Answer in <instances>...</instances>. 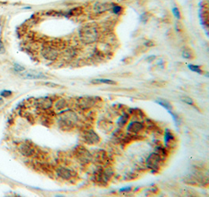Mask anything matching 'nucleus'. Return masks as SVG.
<instances>
[{
    "instance_id": "nucleus-20",
    "label": "nucleus",
    "mask_w": 209,
    "mask_h": 197,
    "mask_svg": "<svg viewBox=\"0 0 209 197\" xmlns=\"http://www.w3.org/2000/svg\"><path fill=\"white\" fill-rule=\"evenodd\" d=\"M173 140H174V137L172 134H171L168 130H166L165 138V142L166 145H169L170 142H172Z\"/></svg>"
},
{
    "instance_id": "nucleus-1",
    "label": "nucleus",
    "mask_w": 209,
    "mask_h": 197,
    "mask_svg": "<svg viewBox=\"0 0 209 197\" xmlns=\"http://www.w3.org/2000/svg\"><path fill=\"white\" fill-rule=\"evenodd\" d=\"M79 37L84 43H93L99 39V31L96 27L93 25H85L81 29Z\"/></svg>"
},
{
    "instance_id": "nucleus-2",
    "label": "nucleus",
    "mask_w": 209,
    "mask_h": 197,
    "mask_svg": "<svg viewBox=\"0 0 209 197\" xmlns=\"http://www.w3.org/2000/svg\"><path fill=\"white\" fill-rule=\"evenodd\" d=\"M78 120V117L74 112L71 111H66L63 112L60 116V126L66 127V128H71L74 127Z\"/></svg>"
},
{
    "instance_id": "nucleus-13",
    "label": "nucleus",
    "mask_w": 209,
    "mask_h": 197,
    "mask_svg": "<svg viewBox=\"0 0 209 197\" xmlns=\"http://www.w3.org/2000/svg\"><path fill=\"white\" fill-rule=\"evenodd\" d=\"M77 152V158H79V160L82 162H87L90 159V154L85 150V149H79L76 151Z\"/></svg>"
},
{
    "instance_id": "nucleus-4",
    "label": "nucleus",
    "mask_w": 209,
    "mask_h": 197,
    "mask_svg": "<svg viewBox=\"0 0 209 197\" xmlns=\"http://www.w3.org/2000/svg\"><path fill=\"white\" fill-rule=\"evenodd\" d=\"M112 171L109 169L107 170H103L100 169L96 171V173L94 174V178L96 180V182L100 184H105L109 182L110 178L112 177Z\"/></svg>"
},
{
    "instance_id": "nucleus-25",
    "label": "nucleus",
    "mask_w": 209,
    "mask_h": 197,
    "mask_svg": "<svg viewBox=\"0 0 209 197\" xmlns=\"http://www.w3.org/2000/svg\"><path fill=\"white\" fill-rule=\"evenodd\" d=\"M172 12H173V14L176 16V18H178V19L180 18V13H179V9H178L177 7H175L174 9L172 10Z\"/></svg>"
},
{
    "instance_id": "nucleus-12",
    "label": "nucleus",
    "mask_w": 209,
    "mask_h": 197,
    "mask_svg": "<svg viewBox=\"0 0 209 197\" xmlns=\"http://www.w3.org/2000/svg\"><path fill=\"white\" fill-rule=\"evenodd\" d=\"M57 174L60 177L64 180H69L70 178L73 177L72 171H70L69 169L65 168V167H60V168L57 169Z\"/></svg>"
},
{
    "instance_id": "nucleus-5",
    "label": "nucleus",
    "mask_w": 209,
    "mask_h": 197,
    "mask_svg": "<svg viewBox=\"0 0 209 197\" xmlns=\"http://www.w3.org/2000/svg\"><path fill=\"white\" fill-rule=\"evenodd\" d=\"M41 53L45 59L49 61H54L58 57L59 52L55 46H46L42 49Z\"/></svg>"
},
{
    "instance_id": "nucleus-19",
    "label": "nucleus",
    "mask_w": 209,
    "mask_h": 197,
    "mask_svg": "<svg viewBox=\"0 0 209 197\" xmlns=\"http://www.w3.org/2000/svg\"><path fill=\"white\" fill-rule=\"evenodd\" d=\"M128 120H129V116L126 114L122 115V116L120 117L119 120H118V124L119 125L120 127H124L125 125L127 123Z\"/></svg>"
},
{
    "instance_id": "nucleus-23",
    "label": "nucleus",
    "mask_w": 209,
    "mask_h": 197,
    "mask_svg": "<svg viewBox=\"0 0 209 197\" xmlns=\"http://www.w3.org/2000/svg\"><path fill=\"white\" fill-rule=\"evenodd\" d=\"M14 70H15L16 72H17V73H22V72H24V71L25 70V68H24L23 66L18 64H14Z\"/></svg>"
},
{
    "instance_id": "nucleus-29",
    "label": "nucleus",
    "mask_w": 209,
    "mask_h": 197,
    "mask_svg": "<svg viewBox=\"0 0 209 197\" xmlns=\"http://www.w3.org/2000/svg\"><path fill=\"white\" fill-rule=\"evenodd\" d=\"M2 103H3V100L2 98H0V105H2Z\"/></svg>"
},
{
    "instance_id": "nucleus-8",
    "label": "nucleus",
    "mask_w": 209,
    "mask_h": 197,
    "mask_svg": "<svg viewBox=\"0 0 209 197\" xmlns=\"http://www.w3.org/2000/svg\"><path fill=\"white\" fill-rule=\"evenodd\" d=\"M95 102H96L95 99L93 97H83L79 98L78 101L79 107L83 109H87V108L92 107L95 105Z\"/></svg>"
},
{
    "instance_id": "nucleus-6",
    "label": "nucleus",
    "mask_w": 209,
    "mask_h": 197,
    "mask_svg": "<svg viewBox=\"0 0 209 197\" xmlns=\"http://www.w3.org/2000/svg\"><path fill=\"white\" fill-rule=\"evenodd\" d=\"M82 139L84 142L87 143L89 145H96L100 142V137L92 130L83 131Z\"/></svg>"
},
{
    "instance_id": "nucleus-21",
    "label": "nucleus",
    "mask_w": 209,
    "mask_h": 197,
    "mask_svg": "<svg viewBox=\"0 0 209 197\" xmlns=\"http://www.w3.org/2000/svg\"><path fill=\"white\" fill-rule=\"evenodd\" d=\"M181 100H182L183 102L186 103L187 105H194V101H193V99L190 98V97H181Z\"/></svg>"
},
{
    "instance_id": "nucleus-15",
    "label": "nucleus",
    "mask_w": 209,
    "mask_h": 197,
    "mask_svg": "<svg viewBox=\"0 0 209 197\" xmlns=\"http://www.w3.org/2000/svg\"><path fill=\"white\" fill-rule=\"evenodd\" d=\"M182 55L186 59H193L194 57V52H193L191 49L189 48L184 49L183 51V53H182Z\"/></svg>"
},
{
    "instance_id": "nucleus-11",
    "label": "nucleus",
    "mask_w": 209,
    "mask_h": 197,
    "mask_svg": "<svg viewBox=\"0 0 209 197\" xmlns=\"http://www.w3.org/2000/svg\"><path fill=\"white\" fill-rule=\"evenodd\" d=\"M19 151L23 156H27V157L31 156L35 152L34 149L30 145H28V144H24V143L19 145Z\"/></svg>"
},
{
    "instance_id": "nucleus-17",
    "label": "nucleus",
    "mask_w": 209,
    "mask_h": 197,
    "mask_svg": "<svg viewBox=\"0 0 209 197\" xmlns=\"http://www.w3.org/2000/svg\"><path fill=\"white\" fill-rule=\"evenodd\" d=\"M92 83H106V84H111V85H114L116 84V82L111 80V79H97L92 80Z\"/></svg>"
},
{
    "instance_id": "nucleus-10",
    "label": "nucleus",
    "mask_w": 209,
    "mask_h": 197,
    "mask_svg": "<svg viewBox=\"0 0 209 197\" xmlns=\"http://www.w3.org/2000/svg\"><path fill=\"white\" fill-rule=\"evenodd\" d=\"M144 126L139 122H132L127 127V130L133 134H137L143 130Z\"/></svg>"
},
{
    "instance_id": "nucleus-27",
    "label": "nucleus",
    "mask_w": 209,
    "mask_h": 197,
    "mask_svg": "<svg viewBox=\"0 0 209 197\" xmlns=\"http://www.w3.org/2000/svg\"><path fill=\"white\" fill-rule=\"evenodd\" d=\"M112 10H113V12L114 13H118L121 12L122 10V8L118 6H115V5H113V7H112Z\"/></svg>"
},
{
    "instance_id": "nucleus-26",
    "label": "nucleus",
    "mask_w": 209,
    "mask_h": 197,
    "mask_svg": "<svg viewBox=\"0 0 209 197\" xmlns=\"http://www.w3.org/2000/svg\"><path fill=\"white\" fill-rule=\"evenodd\" d=\"M1 95L2 97H8L11 96L12 95V92L11 91H9V90H3L1 92Z\"/></svg>"
},
{
    "instance_id": "nucleus-28",
    "label": "nucleus",
    "mask_w": 209,
    "mask_h": 197,
    "mask_svg": "<svg viewBox=\"0 0 209 197\" xmlns=\"http://www.w3.org/2000/svg\"><path fill=\"white\" fill-rule=\"evenodd\" d=\"M5 52V48L3 44L2 43V42H0V53H4Z\"/></svg>"
},
{
    "instance_id": "nucleus-22",
    "label": "nucleus",
    "mask_w": 209,
    "mask_h": 197,
    "mask_svg": "<svg viewBox=\"0 0 209 197\" xmlns=\"http://www.w3.org/2000/svg\"><path fill=\"white\" fill-rule=\"evenodd\" d=\"M189 68L190 69V70L194 71V72H195V73H199V74H201V73H202V70L200 69V68L199 67V66L189 64Z\"/></svg>"
},
{
    "instance_id": "nucleus-7",
    "label": "nucleus",
    "mask_w": 209,
    "mask_h": 197,
    "mask_svg": "<svg viewBox=\"0 0 209 197\" xmlns=\"http://www.w3.org/2000/svg\"><path fill=\"white\" fill-rule=\"evenodd\" d=\"M23 78L28 79H47V76L43 73H39L36 71H25L24 73H20Z\"/></svg>"
},
{
    "instance_id": "nucleus-14",
    "label": "nucleus",
    "mask_w": 209,
    "mask_h": 197,
    "mask_svg": "<svg viewBox=\"0 0 209 197\" xmlns=\"http://www.w3.org/2000/svg\"><path fill=\"white\" fill-rule=\"evenodd\" d=\"M38 105L41 108L43 109H49L50 108L52 107V101L51 99L45 97V98L40 99L39 101H38Z\"/></svg>"
},
{
    "instance_id": "nucleus-16",
    "label": "nucleus",
    "mask_w": 209,
    "mask_h": 197,
    "mask_svg": "<svg viewBox=\"0 0 209 197\" xmlns=\"http://www.w3.org/2000/svg\"><path fill=\"white\" fill-rule=\"evenodd\" d=\"M157 103H158L159 105H161V106H163L165 108H166V109L168 110V112H171V113H172V112H171V110H172V106L168 101L164 100V99H159V100H157Z\"/></svg>"
},
{
    "instance_id": "nucleus-9",
    "label": "nucleus",
    "mask_w": 209,
    "mask_h": 197,
    "mask_svg": "<svg viewBox=\"0 0 209 197\" xmlns=\"http://www.w3.org/2000/svg\"><path fill=\"white\" fill-rule=\"evenodd\" d=\"M113 7V4L109 3V2H98L95 3L93 7L94 10L97 12L98 13H104L106 11L112 9Z\"/></svg>"
},
{
    "instance_id": "nucleus-18",
    "label": "nucleus",
    "mask_w": 209,
    "mask_h": 197,
    "mask_svg": "<svg viewBox=\"0 0 209 197\" xmlns=\"http://www.w3.org/2000/svg\"><path fill=\"white\" fill-rule=\"evenodd\" d=\"M67 101L66 100H60V101H57V103L55 104V108L58 110H61L67 107Z\"/></svg>"
},
{
    "instance_id": "nucleus-3",
    "label": "nucleus",
    "mask_w": 209,
    "mask_h": 197,
    "mask_svg": "<svg viewBox=\"0 0 209 197\" xmlns=\"http://www.w3.org/2000/svg\"><path fill=\"white\" fill-rule=\"evenodd\" d=\"M162 158L163 157L160 154L155 152L154 153L150 154L148 158L146 159V165L149 168L153 171H157L160 168Z\"/></svg>"
},
{
    "instance_id": "nucleus-24",
    "label": "nucleus",
    "mask_w": 209,
    "mask_h": 197,
    "mask_svg": "<svg viewBox=\"0 0 209 197\" xmlns=\"http://www.w3.org/2000/svg\"><path fill=\"white\" fill-rule=\"evenodd\" d=\"M149 18H150V15L148 13H144L141 15V21L143 23H146L149 20Z\"/></svg>"
}]
</instances>
